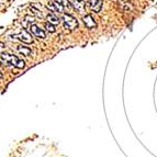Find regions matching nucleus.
Masks as SVG:
<instances>
[{"label":"nucleus","instance_id":"f257e3e1","mask_svg":"<svg viewBox=\"0 0 157 157\" xmlns=\"http://www.w3.org/2000/svg\"><path fill=\"white\" fill-rule=\"evenodd\" d=\"M1 59H2L6 64H8V65H11V66H14V67H17V68H24V66H25L24 60L20 59L18 56L12 55V54L2 53V54H1Z\"/></svg>","mask_w":157,"mask_h":157},{"label":"nucleus","instance_id":"f03ea898","mask_svg":"<svg viewBox=\"0 0 157 157\" xmlns=\"http://www.w3.org/2000/svg\"><path fill=\"white\" fill-rule=\"evenodd\" d=\"M63 24H64V28L66 30H69V31H73V30H76L78 28V21H77V19H75L73 16L71 14H64L63 18Z\"/></svg>","mask_w":157,"mask_h":157},{"label":"nucleus","instance_id":"7ed1b4c3","mask_svg":"<svg viewBox=\"0 0 157 157\" xmlns=\"http://www.w3.org/2000/svg\"><path fill=\"white\" fill-rule=\"evenodd\" d=\"M13 39H17V40H19V41H21V42L26 43V44H31V43L33 42V39H32L31 34L26 31V30H21L20 33L14 34V35H13Z\"/></svg>","mask_w":157,"mask_h":157},{"label":"nucleus","instance_id":"20e7f679","mask_svg":"<svg viewBox=\"0 0 157 157\" xmlns=\"http://www.w3.org/2000/svg\"><path fill=\"white\" fill-rule=\"evenodd\" d=\"M118 3L119 8L124 12H131L134 9V6L131 0H118Z\"/></svg>","mask_w":157,"mask_h":157},{"label":"nucleus","instance_id":"39448f33","mask_svg":"<svg viewBox=\"0 0 157 157\" xmlns=\"http://www.w3.org/2000/svg\"><path fill=\"white\" fill-rule=\"evenodd\" d=\"M30 32H31L32 35H34V36L39 37V39H45L46 37V34H45V32L43 31L41 28H39V26L36 25H30Z\"/></svg>","mask_w":157,"mask_h":157},{"label":"nucleus","instance_id":"423d86ee","mask_svg":"<svg viewBox=\"0 0 157 157\" xmlns=\"http://www.w3.org/2000/svg\"><path fill=\"white\" fill-rule=\"evenodd\" d=\"M47 8L50 9L52 12H54V13H60V12H63L64 11V7L62 5H60L58 1H51L50 3H47Z\"/></svg>","mask_w":157,"mask_h":157},{"label":"nucleus","instance_id":"0eeeda50","mask_svg":"<svg viewBox=\"0 0 157 157\" xmlns=\"http://www.w3.org/2000/svg\"><path fill=\"white\" fill-rule=\"evenodd\" d=\"M82 21H84V24L87 29H94V28L97 26V23H96L94 17H92L91 14H86V16H84Z\"/></svg>","mask_w":157,"mask_h":157},{"label":"nucleus","instance_id":"6e6552de","mask_svg":"<svg viewBox=\"0 0 157 157\" xmlns=\"http://www.w3.org/2000/svg\"><path fill=\"white\" fill-rule=\"evenodd\" d=\"M69 1V3H71V6L73 7L74 9H76L78 12H82V11L85 10V2L84 0H68Z\"/></svg>","mask_w":157,"mask_h":157},{"label":"nucleus","instance_id":"1a4fd4ad","mask_svg":"<svg viewBox=\"0 0 157 157\" xmlns=\"http://www.w3.org/2000/svg\"><path fill=\"white\" fill-rule=\"evenodd\" d=\"M89 7L94 12H100L102 8V0H89Z\"/></svg>","mask_w":157,"mask_h":157},{"label":"nucleus","instance_id":"9d476101","mask_svg":"<svg viewBox=\"0 0 157 157\" xmlns=\"http://www.w3.org/2000/svg\"><path fill=\"white\" fill-rule=\"evenodd\" d=\"M47 21L50 22V23L54 24V25H56V24L59 23V18H58L54 12H51V13H48V16H47Z\"/></svg>","mask_w":157,"mask_h":157},{"label":"nucleus","instance_id":"9b49d317","mask_svg":"<svg viewBox=\"0 0 157 157\" xmlns=\"http://www.w3.org/2000/svg\"><path fill=\"white\" fill-rule=\"evenodd\" d=\"M18 52L20 53V54H22V55H25V56H29L30 54H31V48H29V47L24 46V45H20V46H18Z\"/></svg>","mask_w":157,"mask_h":157},{"label":"nucleus","instance_id":"f8f14e48","mask_svg":"<svg viewBox=\"0 0 157 157\" xmlns=\"http://www.w3.org/2000/svg\"><path fill=\"white\" fill-rule=\"evenodd\" d=\"M45 28H46L47 31L51 32V33H54V32L56 31L55 25H54V24H52V23H50V22H47V23L45 24Z\"/></svg>","mask_w":157,"mask_h":157},{"label":"nucleus","instance_id":"ddd939ff","mask_svg":"<svg viewBox=\"0 0 157 157\" xmlns=\"http://www.w3.org/2000/svg\"><path fill=\"white\" fill-rule=\"evenodd\" d=\"M3 50H5V45H3V43L0 42V53H2Z\"/></svg>","mask_w":157,"mask_h":157},{"label":"nucleus","instance_id":"4468645a","mask_svg":"<svg viewBox=\"0 0 157 157\" xmlns=\"http://www.w3.org/2000/svg\"><path fill=\"white\" fill-rule=\"evenodd\" d=\"M2 73H1V71H0V79H1V78H2Z\"/></svg>","mask_w":157,"mask_h":157}]
</instances>
